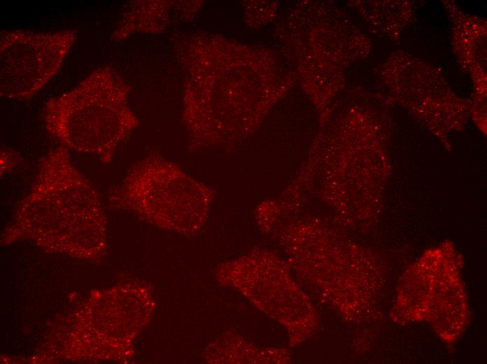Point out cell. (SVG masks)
Masks as SVG:
<instances>
[{"label": "cell", "mask_w": 487, "mask_h": 364, "mask_svg": "<svg viewBox=\"0 0 487 364\" xmlns=\"http://www.w3.org/2000/svg\"><path fill=\"white\" fill-rule=\"evenodd\" d=\"M31 238L48 249L97 255L104 246V219L97 191L63 146L41 160L20 202L6 241Z\"/></svg>", "instance_id": "6da1fadb"}, {"label": "cell", "mask_w": 487, "mask_h": 364, "mask_svg": "<svg viewBox=\"0 0 487 364\" xmlns=\"http://www.w3.org/2000/svg\"><path fill=\"white\" fill-rule=\"evenodd\" d=\"M127 92L113 69L97 68L76 87L45 104V127L61 146L94 155L108 164L138 125L127 105Z\"/></svg>", "instance_id": "7a4b0ae2"}, {"label": "cell", "mask_w": 487, "mask_h": 364, "mask_svg": "<svg viewBox=\"0 0 487 364\" xmlns=\"http://www.w3.org/2000/svg\"><path fill=\"white\" fill-rule=\"evenodd\" d=\"M211 198L207 186L157 156L136 162L110 191V200L115 205L157 224L183 229L202 218Z\"/></svg>", "instance_id": "3957f363"}, {"label": "cell", "mask_w": 487, "mask_h": 364, "mask_svg": "<svg viewBox=\"0 0 487 364\" xmlns=\"http://www.w3.org/2000/svg\"><path fill=\"white\" fill-rule=\"evenodd\" d=\"M77 38L75 29L0 32V94L27 99L37 94L59 70Z\"/></svg>", "instance_id": "277c9868"}, {"label": "cell", "mask_w": 487, "mask_h": 364, "mask_svg": "<svg viewBox=\"0 0 487 364\" xmlns=\"http://www.w3.org/2000/svg\"><path fill=\"white\" fill-rule=\"evenodd\" d=\"M22 161L21 155L11 148L1 145V176L11 172Z\"/></svg>", "instance_id": "5b68a950"}]
</instances>
